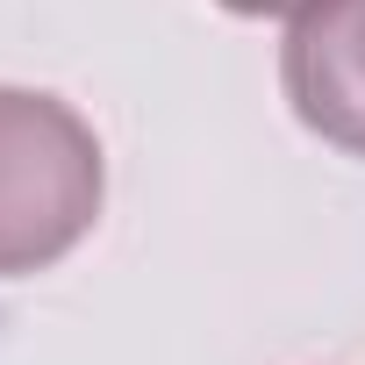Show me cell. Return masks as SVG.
<instances>
[{
  "instance_id": "obj_1",
  "label": "cell",
  "mask_w": 365,
  "mask_h": 365,
  "mask_svg": "<svg viewBox=\"0 0 365 365\" xmlns=\"http://www.w3.org/2000/svg\"><path fill=\"white\" fill-rule=\"evenodd\" d=\"M101 136L58 93L0 86V279L58 265L101 222Z\"/></svg>"
},
{
  "instance_id": "obj_3",
  "label": "cell",
  "mask_w": 365,
  "mask_h": 365,
  "mask_svg": "<svg viewBox=\"0 0 365 365\" xmlns=\"http://www.w3.org/2000/svg\"><path fill=\"white\" fill-rule=\"evenodd\" d=\"M230 15H244V22H265V15H294L301 0H222Z\"/></svg>"
},
{
  "instance_id": "obj_2",
  "label": "cell",
  "mask_w": 365,
  "mask_h": 365,
  "mask_svg": "<svg viewBox=\"0 0 365 365\" xmlns=\"http://www.w3.org/2000/svg\"><path fill=\"white\" fill-rule=\"evenodd\" d=\"M279 86L301 129L365 158V0H301L279 43Z\"/></svg>"
}]
</instances>
